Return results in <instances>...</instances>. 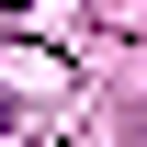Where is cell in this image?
<instances>
[{"label":"cell","instance_id":"6da1fadb","mask_svg":"<svg viewBox=\"0 0 147 147\" xmlns=\"http://www.w3.org/2000/svg\"><path fill=\"white\" fill-rule=\"evenodd\" d=\"M11 11H23V0H11Z\"/></svg>","mask_w":147,"mask_h":147}]
</instances>
